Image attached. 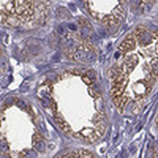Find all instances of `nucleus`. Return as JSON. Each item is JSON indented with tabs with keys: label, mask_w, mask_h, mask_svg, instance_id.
I'll return each mask as SVG.
<instances>
[{
	"label": "nucleus",
	"mask_w": 158,
	"mask_h": 158,
	"mask_svg": "<svg viewBox=\"0 0 158 158\" xmlns=\"http://www.w3.org/2000/svg\"><path fill=\"white\" fill-rule=\"evenodd\" d=\"M156 123H157V126H158V118H157V121H156Z\"/></svg>",
	"instance_id": "f257e3e1"
}]
</instances>
